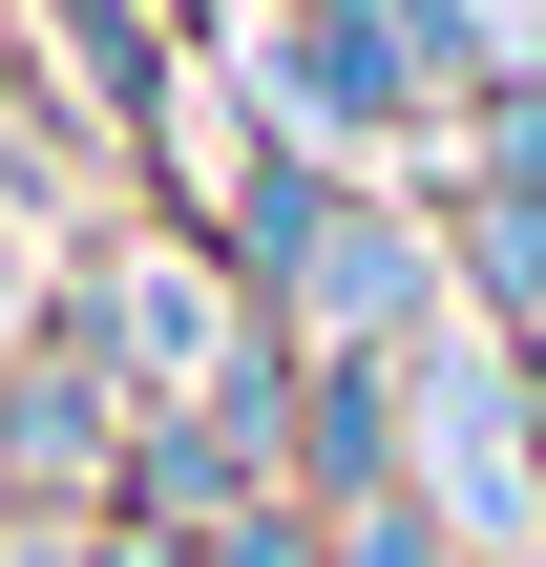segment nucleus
Returning a JSON list of instances; mask_svg holds the SVG:
<instances>
[{"mask_svg": "<svg viewBox=\"0 0 546 567\" xmlns=\"http://www.w3.org/2000/svg\"><path fill=\"white\" fill-rule=\"evenodd\" d=\"M105 567H168V547H147V526H126V547H105Z\"/></svg>", "mask_w": 546, "mask_h": 567, "instance_id": "obj_6", "label": "nucleus"}, {"mask_svg": "<svg viewBox=\"0 0 546 567\" xmlns=\"http://www.w3.org/2000/svg\"><path fill=\"white\" fill-rule=\"evenodd\" d=\"M253 252H274V274H295V295H316V316L358 337V358H379V337L421 316V252H400V210H337V189H274V231H253Z\"/></svg>", "mask_w": 546, "mask_h": 567, "instance_id": "obj_2", "label": "nucleus"}, {"mask_svg": "<svg viewBox=\"0 0 546 567\" xmlns=\"http://www.w3.org/2000/svg\"><path fill=\"white\" fill-rule=\"evenodd\" d=\"M484 295L546 316V168H526V147H505V189H484Z\"/></svg>", "mask_w": 546, "mask_h": 567, "instance_id": "obj_4", "label": "nucleus"}, {"mask_svg": "<svg viewBox=\"0 0 546 567\" xmlns=\"http://www.w3.org/2000/svg\"><path fill=\"white\" fill-rule=\"evenodd\" d=\"M358 567H442V526H421L400 484H358Z\"/></svg>", "mask_w": 546, "mask_h": 567, "instance_id": "obj_5", "label": "nucleus"}, {"mask_svg": "<svg viewBox=\"0 0 546 567\" xmlns=\"http://www.w3.org/2000/svg\"><path fill=\"white\" fill-rule=\"evenodd\" d=\"M126 358H147V379H189V400H231V379H253V337H231V295H210V274H126Z\"/></svg>", "mask_w": 546, "mask_h": 567, "instance_id": "obj_3", "label": "nucleus"}, {"mask_svg": "<svg viewBox=\"0 0 546 567\" xmlns=\"http://www.w3.org/2000/svg\"><path fill=\"white\" fill-rule=\"evenodd\" d=\"M400 400H421V442H442V505H463L484 547H526V526H546V463H526V400H505V358H463V337H442Z\"/></svg>", "mask_w": 546, "mask_h": 567, "instance_id": "obj_1", "label": "nucleus"}]
</instances>
